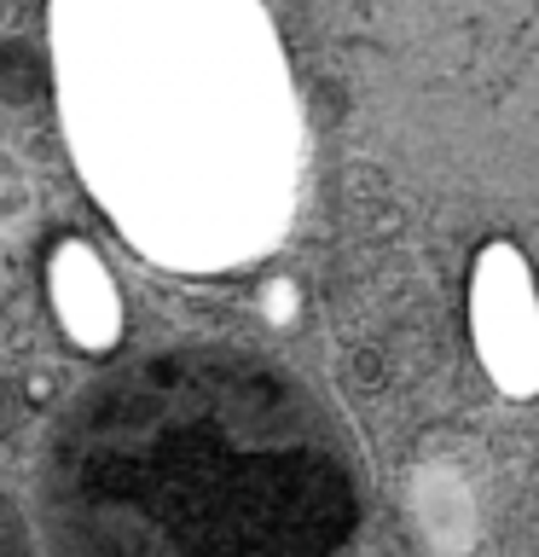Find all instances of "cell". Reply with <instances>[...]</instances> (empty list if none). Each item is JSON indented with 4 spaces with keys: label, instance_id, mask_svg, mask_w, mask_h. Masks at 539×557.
<instances>
[{
    "label": "cell",
    "instance_id": "6da1fadb",
    "mask_svg": "<svg viewBox=\"0 0 539 557\" xmlns=\"http://www.w3.org/2000/svg\"><path fill=\"white\" fill-rule=\"evenodd\" d=\"M52 557H348L354 447L290 366L233 343L93 377L41 453Z\"/></svg>",
    "mask_w": 539,
    "mask_h": 557
},
{
    "label": "cell",
    "instance_id": "7a4b0ae2",
    "mask_svg": "<svg viewBox=\"0 0 539 557\" xmlns=\"http://www.w3.org/2000/svg\"><path fill=\"white\" fill-rule=\"evenodd\" d=\"M64 146L168 273L273 256L302 198V104L261 0H47Z\"/></svg>",
    "mask_w": 539,
    "mask_h": 557
},
{
    "label": "cell",
    "instance_id": "3957f363",
    "mask_svg": "<svg viewBox=\"0 0 539 557\" xmlns=\"http://www.w3.org/2000/svg\"><path fill=\"white\" fill-rule=\"evenodd\" d=\"M325 17L394 174L539 209V0H325Z\"/></svg>",
    "mask_w": 539,
    "mask_h": 557
},
{
    "label": "cell",
    "instance_id": "277c9868",
    "mask_svg": "<svg viewBox=\"0 0 539 557\" xmlns=\"http://www.w3.org/2000/svg\"><path fill=\"white\" fill-rule=\"evenodd\" d=\"M476 343L493 377L511 395L539 389V325H534V296L522 278V261L511 250H487L481 285H476Z\"/></svg>",
    "mask_w": 539,
    "mask_h": 557
},
{
    "label": "cell",
    "instance_id": "5b68a950",
    "mask_svg": "<svg viewBox=\"0 0 539 557\" xmlns=\"http://www.w3.org/2000/svg\"><path fill=\"white\" fill-rule=\"evenodd\" d=\"M52 302H59L70 337L87 348L116 343V290L104 285V268L82 244H64L59 268H52Z\"/></svg>",
    "mask_w": 539,
    "mask_h": 557
}]
</instances>
